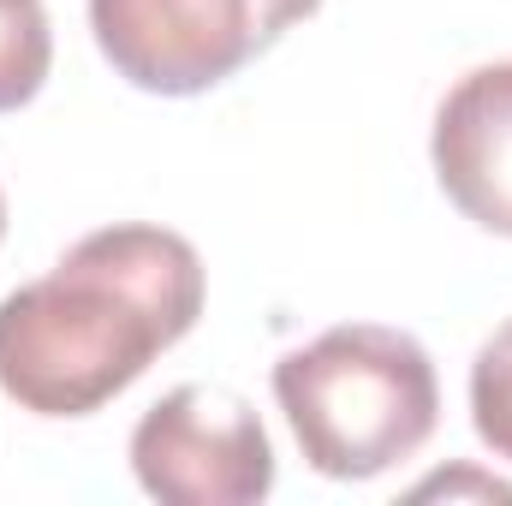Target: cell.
I'll list each match as a JSON object with an SVG mask.
<instances>
[{
	"mask_svg": "<svg viewBox=\"0 0 512 506\" xmlns=\"http://www.w3.org/2000/svg\"><path fill=\"white\" fill-rule=\"evenodd\" d=\"M203 316V256L167 227H102L0 298V387L36 417H90Z\"/></svg>",
	"mask_w": 512,
	"mask_h": 506,
	"instance_id": "6da1fadb",
	"label": "cell"
},
{
	"mask_svg": "<svg viewBox=\"0 0 512 506\" xmlns=\"http://www.w3.org/2000/svg\"><path fill=\"white\" fill-rule=\"evenodd\" d=\"M274 399L322 477L364 483L411 459L441 417L429 352L382 322H346L274 364Z\"/></svg>",
	"mask_w": 512,
	"mask_h": 506,
	"instance_id": "7a4b0ae2",
	"label": "cell"
},
{
	"mask_svg": "<svg viewBox=\"0 0 512 506\" xmlns=\"http://www.w3.org/2000/svg\"><path fill=\"white\" fill-rule=\"evenodd\" d=\"M322 0H90L108 66L149 96H197L310 18Z\"/></svg>",
	"mask_w": 512,
	"mask_h": 506,
	"instance_id": "3957f363",
	"label": "cell"
},
{
	"mask_svg": "<svg viewBox=\"0 0 512 506\" xmlns=\"http://www.w3.org/2000/svg\"><path fill=\"white\" fill-rule=\"evenodd\" d=\"M131 471L161 506H251L274 489V447L245 393L185 381L131 429Z\"/></svg>",
	"mask_w": 512,
	"mask_h": 506,
	"instance_id": "277c9868",
	"label": "cell"
},
{
	"mask_svg": "<svg viewBox=\"0 0 512 506\" xmlns=\"http://www.w3.org/2000/svg\"><path fill=\"white\" fill-rule=\"evenodd\" d=\"M435 179L483 233L512 239V60L465 72L435 114Z\"/></svg>",
	"mask_w": 512,
	"mask_h": 506,
	"instance_id": "5b68a950",
	"label": "cell"
},
{
	"mask_svg": "<svg viewBox=\"0 0 512 506\" xmlns=\"http://www.w3.org/2000/svg\"><path fill=\"white\" fill-rule=\"evenodd\" d=\"M54 60V30L42 0H0V114L24 108Z\"/></svg>",
	"mask_w": 512,
	"mask_h": 506,
	"instance_id": "8992f818",
	"label": "cell"
},
{
	"mask_svg": "<svg viewBox=\"0 0 512 506\" xmlns=\"http://www.w3.org/2000/svg\"><path fill=\"white\" fill-rule=\"evenodd\" d=\"M471 423L483 447L512 465V322H501L471 364Z\"/></svg>",
	"mask_w": 512,
	"mask_h": 506,
	"instance_id": "52a82bcc",
	"label": "cell"
},
{
	"mask_svg": "<svg viewBox=\"0 0 512 506\" xmlns=\"http://www.w3.org/2000/svg\"><path fill=\"white\" fill-rule=\"evenodd\" d=\"M429 495H483V501L512 506V483H495V477H477V471H447V477H429L411 489V501H429Z\"/></svg>",
	"mask_w": 512,
	"mask_h": 506,
	"instance_id": "ba28073f",
	"label": "cell"
},
{
	"mask_svg": "<svg viewBox=\"0 0 512 506\" xmlns=\"http://www.w3.org/2000/svg\"><path fill=\"white\" fill-rule=\"evenodd\" d=\"M0 233H6V197H0Z\"/></svg>",
	"mask_w": 512,
	"mask_h": 506,
	"instance_id": "9c48e42d",
	"label": "cell"
}]
</instances>
